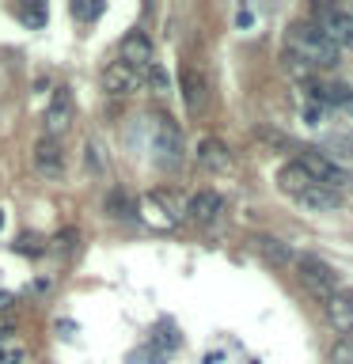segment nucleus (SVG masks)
I'll use <instances>...</instances> for the list:
<instances>
[{"label": "nucleus", "instance_id": "nucleus-1", "mask_svg": "<svg viewBox=\"0 0 353 364\" xmlns=\"http://www.w3.org/2000/svg\"><path fill=\"white\" fill-rule=\"evenodd\" d=\"M285 50L304 57L312 68H334L342 61V50L319 31V23H312V19H296L293 23L289 34H285Z\"/></svg>", "mask_w": 353, "mask_h": 364}, {"label": "nucleus", "instance_id": "nucleus-2", "mask_svg": "<svg viewBox=\"0 0 353 364\" xmlns=\"http://www.w3.org/2000/svg\"><path fill=\"white\" fill-rule=\"evenodd\" d=\"M296 164L304 167V175L312 178V182H319V186H327V190H349L353 186V175L342 164H334L327 152H319V148H304L300 156H296Z\"/></svg>", "mask_w": 353, "mask_h": 364}, {"label": "nucleus", "instance_id": "nucleus-3", "mask_svg": "<svg viewBox=\"0 0 353 364\" xmlns=\"http://www.w3.org/2000/svg\"><path fill=\"white\" fill-rule=\"evenodd\" d=\"M296 266V277H300L307 289H312L315 296H334L338 289H342V281H338V273H334V266H330V262H323L319 255H300L293 262Z\"/></svg>", "mask_w": 353, "mask_h": 364}, {"label": "nucleus", "instance_id": "nucleus-4", "mask_svg": "<svg viewBox=\"0 0 353 364\" xmlns=\"http://www.w3.org/2000/svg\"><path fill=\"white\" fill-rule=\"evenodd\" d=\"M152 152L159 159V167H179L182 164V129L179 122H171L167 114L152 118Z\"/></svg>", "mask_w": 353, "mask_h": 364}, {"label": "nucleus", "instance_id": "nucleus-5", "mask_svg": "<svg viewBox=\"0 0 353 364\" xmlns=\"http://www.w3.org/2000/svg\"><path fill=\"white\" fill-rule=\"evenodd\" d=\"M73 118H76V102H73V91L68 87H57L50 107L42 114V136H53V141H61V133L73 129Z\"/></svg>", "mask_w": 353, "mask_h": 364}, {"label": "nucleus", "instance_id": "nucleus-6", "mask_svg": "<svg viewBox=\"0 0 353 364\" xmlns=\"http://www.w3.org/2000/svg\"><path fill=\"white\" fill-rule=\"evenodd\" d=\"M102 91L114 99H125V95H133V91H141L144 84V73L141 68H133V65H125V61H110L107 68H102Z\"/></svg>", "mask_w": 353, "mask_h": 364}, {"label": "nucleus", "instance_id": "nucleus-7", "mask_svg": "<svg viewBox=\"0 0 353 364\" xmlns=\"http://www.w3.org/2000/svg\"><path fill=\"white\" fill-rule=\"evenodd\" d=\"M31 159H34V171H38L46 182H57L65 175V167H68L65 164V148H61V141H53V136H38Z\"/></svg>", "mask_w": 353, "mask_h": 364}, {"label": "nucleus", "instance_id": "nucleus-8", "mask_svg": "<svg viewBox=\"0 0 353 364\" xmlns=\"http://www.w3.org/2000/svg\"><path fill=\"white\" fill-rule=\"evenodd\" d=\"M221 213H224V198L216 190H198V193H190V201H186V220L190 224H198V228H209L221 220Z\"/></svg>", "mask_w": 353, "mask_h": 364}, {"label": "nucleus", "instance_id": "nucleus-9", "mask_svg": "<svg viewBox=\"0 0 353 364\" xmlns=\"http://www.w3.org/2000/svg\"><path fill=\"white\" fill-rule=\"evenodd\" d=\"M194 159H198L201 171H213V175L232 171V152H228V144L221 136H201L198 148H194Z\"/></svg>", "mask_w": 353, "mask_h": 364}, {"label": "nucleus", "instance_id": "nucleus-10", "mask_svg": "<svg viewBox=\"0 0 353 364\" xmlns=\"http://www.w3.org/2000/svg\"><path fill=\"white\" fill-rule=\"evenodd\" d=\"M319 16H323V23H319V31H323L327 38L338 46V50H353V16H349V11H338V8H319Z\"/></svg>", "mask_w": 353, "mask_h": 364}, {"label": "nucleus", "instance_id": "nucleus-11", "mask_svg": "<svg viewBox=\"0 0 353 364\" xmlns=\"http://www.w3.org/2000/svg\"><path fill=\"white\" fill-rule=\"evenodd\" d=\"M118 61L133 65V68H152L156 65V53H152V38L144 31H130L118 46Z\"/></svg>", "mask_w": 353, "mask_h": 364}, {"label": "nucleus", "instance_id": "nucleus-12", "mask_svg": "<svg viewBox=\"0 0 353 364\" xmlns=\"http://www.w3.org/2000/svg\"><path fill=\"white\" fill-rule=\"evenodd\" d=\"M327 323L342 338L353 334V289H338L334 296H327Z\"/></svg>", "mask_w": 353, "mask_h": 364}, {"label": "nucleus", "instance_id": "nucleus-13", "mask_svg": "<svg viewBox=\"0 0 353 364\" xmlns=\"http://www.w3.org/2000/svg\"><path fill=\"white\" fill-rule=\"evenodd\" d=\"M179 91H182V107H186L190 114H201V110H205V99H209V84H205V76L198 73V68H182Z\"/></svg>", "mask_w": 353, "mask_h": 364}, {"label": "nucleus", "instance_id": "nucleus-14", "mask_svg": "<svg viewBox=\"0 0 353 364\" xmlns=\"http://www.w3.org/2000/svg\"><path fill=\"white\" fill-rule=\"evenodd\" d=\"M296 205H300L304 213H334L338 205H342V198L334 190H327V186H319V182H312L300 198H296Z\"/></svg>", "mask_w": 353, "mask_h": 364}, {"label": "nucleus", "instance_id": "nucleus-15", "mask_svg": "<svg viewBox=\"0 0 353 364\" xmlns=\"http://www.w3.org/2000/svg\"><path fill=\"white\" fill-rule=\"evenodd\" d=\"M255 250L270 262V266H293V262H296L293 247L281 243L278 235H255Z\"/></svg>", "mask_w": 353, "mask_h": 364}, {"label": "nucleus", "instance_id": "nucleus-16", "mask_svg": "<svg viewBox=\"0 0 353 364\" xmlns=\"http://www.w3.org/2000/svg\"><path fill=\"white\" fill-rule=\"evenodd\" d=\"M307 186H312V178L304 175V167L296 164V159H293V164H285V167L278 171V190H281L289 201H296V198H300V193H304Z\"/></svg>", "mask_w": 353, "mask_h": 364}, {"label": "nucleus", "instance_id": "nucleus-17", "mask_svg": "<svg viewBox=\"0 0 353 364\" xmlns=\"http://www.w3.org/2000/svg\"><path fill=\"white\" fill-rule=\"evenodd\" d=\"M107 213L114 216V220H137V205H133V198L125 190H110L107 193Z\"/></svg>", "mask_w": 353, "mask_h": 364}, {"label": "nucleus", "instance_id": "nucleus-18", "mask_svg": "<svg viewBox=\"0 0 353 364\" xmlns=\"http://www.w3.org/2000/svg\"><path fill=\"white\" fill-rule=\"evenodd\" d=\"M144 213L156 216V224H164V228H171V224H175L179 216H182L179 209H171V205H167L164 193H148V198H144Z\"/></svg>", "mask_w": 353, "mask_h": 364}, {"label": "nucleus", "instance_id": "nucleus-19", "mask_svg": "<svg viewBox=\"0 0 353 364\" xmlns=\"http://www.w3.org/2000/svg\"><path fill=\"white\" fill-rule=\"evenodd\" d=\"M255 141H262L266 148H296V141L289 133H281V129H273V125H255Z\"/></svg>", "mask_w": 353, "mask_h": 364}, {"label": "nucleus", "instance_id": "nucleus-20", "mask_svg": "<svg viewBox=\"0 0 353 364\" xmlns=\"http://www.w3.org/2000/svg\"><path fill=\"white\" fill-rule=\"evenodd\" d=\"M281 68H285V73H289V76H296V80H300V84H307V80L315 76V68L307 65L304 57H296V53H289V50H281Z\"/></svg>", "mask_w": 353, "mask_h": 364}, {"label": "nucleus", "instance_id": "nucleus-21", "mask_svg": "<svg viewBox=\"0 0 353 364\" xmlns=\"http://www.w3.org/2000/svg\"><path fill=\"white\" fill-rule=\"evenodd\" d=\"M53 247H57V255H76L80 250V228H61V232L53 235Z\"/></svg>", "mask_w": 353, "mask_h": 364}, {"label": "nucleus", "instance_id": "nucleus-22", "mask_svg": "<svg viewBox=\"0 0 353 364\" xmlns=\"http://www.w3.org/2000/svg\"><path fill=\"white\" fill-rule=\"evenodd\" d=\"M148 84H152V91H156L159 99L171 95V76H167L164 65H152V68H148Z\"/></svg>", "mask_w": 353, "mask_h": 364}, {"label": "nucleus", "instance_id": "nucleus-23", "mask_svg": "<svg viewBox=\"0 0 353 364\" xmlns=\"http://www.w3.org/2000/svg\"><path fill=\"white\" fill-rule=\"evenodd\" d=\"M330 364H353V334L334 341V349H330Z\"/></svg>", "mask_w": 353, "mask_h": 364}, {"label": "nucleus", "instance_id": "nucleus-24", "mask_svg": "<svg viewBox=\"0 0 353 364\" xmlns=\"http://www.w3.org/2000/svg\"><path fill=\"white\" fill-rule=\"evenodd\" d=\"M0 364H27V349L19 341H4L0 346Z\"/></svg>", "mask_w": 353, "mask_h": 364}, {"label": "nucleus", "instance_id": "nucleus-25", "mask_svg": "<svg viewBox=\"0 0 353 364\" xmlns=\"http://www.w3.org/2000/svg\"><path fill=\"white\" fill-rule=\"evenodd\" d=\"M16 250H19V255H42V239L38 235H19Z\"/></svg>", "mask_w": 353, "mask_h": 364}, {"label": "nucleus", "instance_id": "nucleus-26", "mask_svg": "<svg viewBox=\"0 0 353 364\" xmlns=\"http://www.w3.org/2000/svg\"><path fill=\"white\" fill-rule=\"evenodd\" d=\"M19 19L27 23V27H42L46 23V8L38 4V8H19Z\"/></svg>", "mask_w": 353, "mask_h": 364}, {"label": "nucleus", "instance_id": "nucleus-27", "mask_svg": "<svg viewBox=\"0 0 353 364\" xmlns=\"http://www.w3.org/2000/svg\"><path fill=\"white\" fill-rule=\"evenodd\" d=\"M73 16H76V19H95V16H102V4H84V0H76V4H73Z\"/></svg>", "mask_w": 353, "mask_h": 364}, {"label": "nucleus", "instance_id": "nucleus-28", "mask_svg": "<svg viewBox=\"0 0 353 364\" xmlns=\"http://www.w3.org/2000/svg\"><path fill=\"white\" fill-rule=\"evenodd\" d=\"M84 159H88V167H91V171H102V156H99V144H91V141H88V156H84Z\"/></svg>", "mask_w": 353, "mask_h": 364}, {"label": "nucleus", "instance_id": "nucleus-29", "mask_svg": "<svg viewBox=\"0 0 353 364\" xmlns=\"http://www.w3.org/2000/svg\"><path fill=\"white\" fill-rule=\"evenodd\" d=\"M11 334H16V323H0V346L11 341Z\"/></svg>", "mask_w": 353, "mask_h": 364}, {"label": "nucleus", "instance_id": "nucleus-30", "mask_svg": "<svg viewBox=\"0 0 353 364\" xmlns=\"http://www.w3.org/2000/svg\"><path fill=\"white\" fill-rule=\"evenodd\" d=\"M11 304H16V300H11V292H0V311H8Z\"/></svg>", "mask_w": 353, "mask_h": 364}, {"label": "nucleus", "instance_id": "nucleus-31", "mask_svg": "<svg viewBox=\"0 0 353 364\" xmlns=\"http://www.w3.org/2000/svg\"><path fill=\"white\" fill-rule=\"evenodd\" d=\"M346 110L353 114V87H349V95H346Z\"/></svg>", "mask_w": 353, "mask_h": 364}, {"label": "nucleus", "instance_id": "nucleus-32", "mask_svg": "<svg viewBox=\"0 0 353 364\" xmlns=\"http://www.w3.org/2000/svg\"><path fill=\"white\" fill-rule=\"evenodd\" d=\"M0 228H4V213H0Z\"/></svg>", "mask_w": 353, "mask_h": 364}]
</instances>
